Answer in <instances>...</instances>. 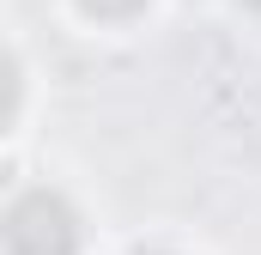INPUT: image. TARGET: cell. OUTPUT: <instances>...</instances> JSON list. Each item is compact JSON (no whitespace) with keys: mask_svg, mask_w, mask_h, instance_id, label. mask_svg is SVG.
Wrapping results in <instances>:
<instances>
[{"mask_svg":"<svg viewBox=\"0 0 261 255\" xmlns=\"http://www.w3.org/2000/svg\"><path fill=\"white\" fill-rule=\"evenodd\" d=\"M79 213L61 189H18L0 213L6 255H79Z\"/></svg>","mask_w":261,"mask_h":255,"instance_id":"obj_1","label":"cell"},{"mask_svg":"<svg viewBox=\"0 0 261 255\" xmlns=\"http://www.w3.org/2000/svg\"><path fill=\"white\" fill-rule=\"evenodd\" d=\"M18 97H24V67L12 61V49H0V134L18 116Z\"/></svg>","mask_w":261,"mask_h":255,"instance_id":"obj_2","label":"cell"},{"mask_svg":"<svg viewBox=\"0 0 261 255\" xmlns=\"http://www.w3.org/2000/svg\"><path fill=\"white\" fill-rule=\"evenodd\" d=\"M73 6H79L91 24H134L152 0H73Z\"/></svg>","mask_w":261,"mask_h":255,"instance_id":"obj_3","label":"cell"},{"mask_svg":"<svg viewBox=\"0 0 261 255\" xmlns=\"http://www.w3.org/2000/svg\"><path fill=\"white\" fill-rule=\"evenodd\" d=\"M243 6H255V12H261V0H243Z\"/></svg>","mask_w":261,"mask_h":255,"instance_id":"obj_4","label":"cell"},{"mask_svg":"<svg viewBox=\"0 0 261 255\" xmlns=\"http://www.w3.org/2000/svg\"><path fill=\"white\" fill-rule=\"evenodd\" d=\"M146 255H170V249H146Z\"/></svg>","mask_w":261,"mask_h":255,"instance_id":"obj_5","label":"cell"}]
</instances>
